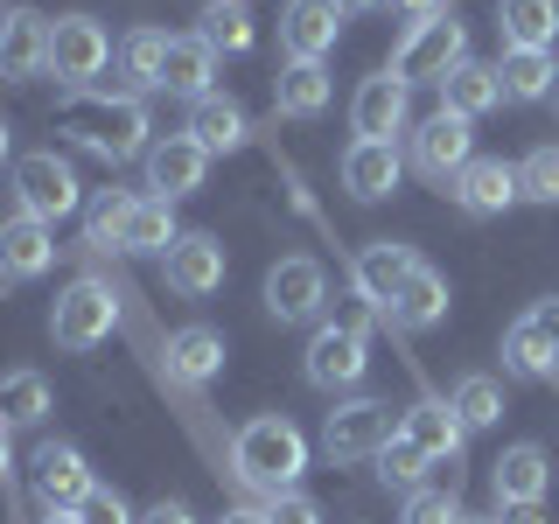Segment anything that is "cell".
I'll list each match as a JSON object with an SVG mask.
<instances>
[{
	"label": "cell",
	"mask_w": 559,
	"mask_h": 524,
	"mask_svg": "<svg viewBox=\"0 0 559 524\" xmlns=\"http://www.w3.org/2000/svg\"><path fill=\"white\" fill-rule=\"evenodd\" d=\"M57 127L78 140L84 154H98V162H147L154 147V127H147V105H140L133 92H70L57 105Z\"/></svg>",
	"instance_id": "obj_1"
},
{
	"label": "cell",
	"mask_w": 559,
	"mask_h": 524,
	"mask_svg": "<svg viewBox=\"0 0 559 524\" xmlns=\"http://www.w3.org/2000/svg\"><path fill=\"white\" fill-rule=\"evenodd\" d=\"M301 468H308V441H301L294 419L259 413V419H245V427L231 433V476L245 489H259V497L294 489V483H301Z\"/></svg>",
	"instance_id": "obj_2"
},
{
	"label": "cell",
	"mask_w": 559,
	"mask_h": 524,
	"mask_svg": "<svg viewBox=\"0 0 559 524\" xmlns=\"http://www.w3.org/2000/svg\"><path fill=\"white\" fill-rule=\"evenodd\" d=\"M112 329H119V294L105 287L98 273H78V279L57 294V308H49V336H57L63 357H84V349H98Z\"/></svg>",
	"instance_id": "obj_3"
},
{
	"label": "cell",
	"mask_w": 559,
	"mask_h": 524,
	"mask_svg": "<svg viewBox=\"0 0 559 524\" xmlns=\"http://www.w3.org/2000/svg\"><path fill=\"white\" fill-rule=\"evenodd\" d=\"M14 210H22V217H43V224L78 217V210H84V182H78V168H70L57 147L22 154V162H14Z\"/></svg>",
	"instance_id": "obj_4"
},
{
	"label": "cell",
	"mask_w": 559,
	"mask_h": 524,
	"mask_svg": "<svg viewBox=\"0 0 559 524\" xmlns=\"http://www.w3.org/2000/svg\"><path fill=\"white\" fill-rule=\"evenodd\" d=\"M468 63V28L454 14H433V22H413L392 49V78L399 84H441L448 70Z\"/></svg>",
	"instance_id": "obj_5"
},
{
	"label": "cell",
	"mask_w": 559,
	"mask_h": 524,
	"mask_svg": "<svg viewBox=\"0 0 559 524\" xmlns=\"http://www.w3.org/2000/svg\"><path fill=\"white\" fill-rule=\"evenodd\" d=\"M112 63V35H105L92 14H57L49 22V78L70 84V92H92V78Z\"/></svg>",
	"instance_id": "obj_6"
},
{
	"label": "cell",
	"mask_w": 559,
	"mask_h": 524,
	"mask_svg": "<svg viewBox=\"0 0 559 524\" xmlns=\"http://www.w3.org/2000/svg\"><path fill=\"white\" fill-rule=\"evenodd\" d=\"M399 433V419L384 398H343L336 413L322 419V454L329 462H378V448Z\"/></svg>",
	"instance_id": "obj_7"
},
{
	"label": "cell",
	"mask_w": 559,
	"mask_h": 524,
	"mask_svg": "<svg viewBox=\"0 0 559 524\" xmlns=\"http://www.w3.org/2000/svg\"><path fill=\"white\" fill-rule=\"evenodd\" d=\"M301 371H308L314 392H349V384H364V371H371V343H364L357 322H322L308 336Z\"/></svg>",
	"instance_id": "obj_8"
},
{
	"label": "cell",
	"mask_w": 559,
	"mask_h": 524,
	"mask_svg": "<svg viewBox=\"0 0 559 524\" xmlns=\"http://www.w3.org/2000/svg\"><path fill=\"white\" fill-rule=\"evenodd\" d=\"M468 162H476V133H468V119L433 112V119L413 127V168L427 175V182H454Z\"/></svg>",
	"instance_id": "obj_9"
},
{
	"label": "cell",
	"mask_w": 559,
	"mask_h": 524,
	"mask_svg": "<svg viewBox=\"0 0 559 524\" xmlns=\"http://www.w3.org/2000/svg\"><path fill=\"white\" fill-rule=\"evenodd\" d=\"M343 35V8L336 0H287L280 8V49L287 63H322Z\"/></svg>",
	"instance_id": "obj_10"
},
{
	"label": "cell",
	"mask_w": 559,
	"mask_h": 524,
	"mask_svg": "<svg viewBox=\"0 0 559 524\" xmlns=\"http://www.w3.org/2000/svg\"><path fill=\"white\" fill-rule=\"evenodd\" d=\"M0 78L8 84L49 78V14H35V8L0 14Z\"/></svg>",
	"instance_id": "obj_11"
},
{
	"label": "cell",
	"mask_w": 559,
	"mask_h": 524,
	"mask_svg": "<svg viewBox=\"0 0 559 524\" xmlns=\"http://www.w3.org/2000/svg\"><path fill=\"white\" fill-rule=\"evenodd\" d=\"M322 301H329V279H322L314 259L294 252V259H280V266L266 273V314L273 322H314Z\"/></svg>",
	"instance_id": "obj_12"
},
{
	"label": "cell",
	"mask_w": 559,
	"mask_h": 524,
	"mask_svg": "<svg viewBox=\"0 0 559 524\" xmlns=\"http://www.w3.org/2000/svg\"><path fill=\"white\" fill-rule=\"evenodd\" d=\"M406 112H413V84H399L392 70L364 78L357 98H349V127H357V140H392V133H406Z\"/></svg>",
	"instance_id": "obj_13"
},
{
	"label": "cell",
	"mask_w": 559,
	"mask_h": 524,
	"mask_svg": "<svg viewBox=\"0 0 559 524\" xmlns=\"http://www.w3.org/2000/svg\"><path fill=\"white\" fill-rule=\"evenodd\" d=\"M92 468H84V454L70 441H43L35 448V497H43V511H78L84 497H92Z\"/></svg>",
	"instance_id": "obj_14"
},
{
	"label": "cell",
	"mask_w": 559,
	"mask_h": 524,
	"mask_svg": "<svg viewBox=\"0 0 559 524\" xmlns=\"http://www.w3.org/2000/svg\"><path fill=\"white\" fill-rule=\"evenodd\" d=\"M203 175H210V154H203L189 133H168V140H154V147H147V189H154L162 203L197 196Z\"/></svg>",
	"instance_id": "obj_15"
},
{
	"label": "cell",
	"mask_w": 559,
	"mask_h": 524,
	"mask_svg": "<svg viewBox=\"0 0 559 524\" xmlns=\"http://www.w3.org/2000/svg\"><path fill=\"white\" fill-rule=\"evenodd\" d=\"M49 266H57V224L14 210L0 224V279H43Z\"/></svg>",
	"instance_id": "obj_16"
},
{
	"label": "cell",
	"mask_w": 559,
	"mask_h": 524,
	"mask_svg": "<svg viewBox=\"0 0 559 524\" xmlns=\"http://www.w3.org/2000/svg\"><path fill=\"white\" fill-rule=\"evenodd\" d=\"M413 266H419L413 245H392V238L364 245L357 266H349V279H357V301H371L378 314H392V301H399V287H406V273H413Z\"/></svg>",
	"instance_id": "obj_17"
},
{
	"label": "cell",
	"mask_w": 559,
	"mask_h": 524,
	"mask_svg": "<svg viewBox=\"0 0 559 524\" xmlns=\"http://www.w3.org/2000/svg\"><path fill=\"white\" fill-rule=\"evenodd\" d=\"M168 287L182 294V301H203V294L224 287V245L210 231H182L168 245Z\"/></svg>",
	"instance_id": "obj_18"
},
{
	"label": "cell",
	"mask_w": 559,
	"mask_h": 524,
	"mask_svg": "<svg viewBox=\"0 0 559 524\" xmlns=\"http://www.w3.org/2000/svg\"><path fill=\"white\" fill-rule=\"evenodd\" d=\"M399 175H406V154L392 147V140H349L343 154V189L357 203H384L399 189Z\"/></svg>",
	"instance_id": "obj_19"
},
{
	"label": "cell",
	"mask_w": 559,
	"mask_h": 524,
	"mask_svg": "<svg viewBox=\"0 0 559 524\" xmlns=\"http://www.w3.org/2000/svg\"><path fill=\"white\" fill-rule=\"evenodd\" d=\"M399 433H406V441L427 454V462H462V441H468L462 413H454L448 398H419V406H406Z\"/></svg>",
	"instance_id": "obj_20"
},
{
	"label": "cell",
	"mask_w": 559,
	"mask_h": 524,
	"mask_svg": "<svg viewBox=\"0 0 559 524\" xmlns=\"http://www.w3.org/2000/svg\"><path fill=\"white\" fill-rule=\"evenodd\" d=\"M448 196L468 210V217H503V210L518 203V168H503V162H468L462 175L448 182Z\"/></svg>",
	"instance_id": "obj_21"
},
{
	"label": "cell",
	"mask_w": 559,
	"mask_h": 524,
	"mask_svg": "<svg viewBox=\"0 0 559 524\" xmlns=\"http://www.w3.org/2000/svg\"><path fill=\"white\" fill-rule=\"evenodd\" d=\"M182 133L197 140L203 154H238L245 140H252V119H245V105H238V98L210 92V98L189 105V127H182Z\"/></svg>",
	"instance_id": "obj_22"
},
{
	"label": "cell",
	"mask_w": 559,
	"mask_h": 524,
	"mask_svg": "<svg viewBox=\"0 0 559 524\" xmlns=\"http://www.w3.org/2000/svg\"><path fill=\"white\" fill-rule=\"evenodd\" d=\"M546 483H552V468H546V448H538V441H511V448L497 454V468H489L497 503H538V497H546Z\"/></svg>",
	"instance_id": "obj_23"
},
{
	"label": "cell",
	"mask_w": 559,
	"mask_h": 524,
	"mask_svg": "<svg viewBox=\"0 0 559 524\" xmlns=\"http://www.w3.org/2000/svg\"><path fill=\"white\" fill-rule=\"evenodd\" d=\"M210 78H217V49L203 35H168V57H162V92L175 98H210Z\"/></svg>",
	"instance_id": "obj_24"
},
{
	"label": "cell",
	"mask_w": 559,
	"mask_h": 524,
	"mask_svg": "<svg viewBox=\"0 0 559 524\" xmlns=\"http://www.w3.org/2000/svg\"><path fill=\"white\" fill-rule=\"evenodd\" d=\"M503 371L511 378H559V343H552V329L538 322L532 308L503 329Z\"/></svg>",
	"instance_id": "obj_25"
},
{
	"label": "cell",
	"mask_w": 559,
	"mask_h": 524,
	"mask_svg": "<svg viewBox=\"0 0 559 524\" xmlns=\"http://www.w3.org/2000/svg\"><path fill=\"white\" fill-rule=\"evenodd\" d=\"M497 105H503L497 63H462V70L441 78V112H454V119H483V112H497Z\"/></svg>",
	"instance_id": "obj_26"
},
{
	"label": "cell",
	"mask_w": 559,
	"mask_h": 524,
	"mask_svg": "<svg viewBox=\"0 0 559 524\" xmlns=\"http://www.w3.org/2000/svg\"><path fill=\"white\" fill-rule=\"evenodd\" d=\"M329 92H336V84H329L322 63H287L273 78V112L280 119H322L329 112Z\"/></svg>",
	"instance_id": "obj_27"
},
{
	"label": "cell",
	"mask_w": 559,
	"mask_h": 524,
	"mask_svg": "<svg viewBox=\"0 0 559 524\" xmlns=\"http://www.w3.org/2000/svg\"><path fill=\"white\" fill-rule=\"evenodd\" d=\"M497 78H503V98H511V105H538V98H552V92H559V63H552V49H503Z\"/></svg>",
	"instance_id": "obj_28"
},
{
	"label": "cell",
	"mask_w": 559,
	"mask_h": 524,
	"mask_svg": "<svg viewBox=\"0 0 559 524\" xmlns=\"http://www.w3.org/2000/svg\"><path fill=\"white\" fill-rule=\"evenodd\" d=\"M384 322H392V329H433V322H448V279L433 273V266H413Z\"/></svg>",
	"instance_id": "obj_29"
},
{
	"label": "cell",
	"mask_w": 559,
	"mask_h": 524,
	"mask_svg": "<svg viewBox=\"0 0 559 524\" xmlns=\"http://www.w3.org/2000/svg\"><path fill=\"white\" fill-rule=\"evenodd\" d=\"M168 371L182 378V384H210V378L224 371V336H217V329H203V322L175 329V336H168Z\"/></svg>",
	"instance_id": "obj_30"
},
{
	"label": "cell",
	"mask_w": 559,
	"mask_h": 524,
	"mask_svg": "<svg viewBox=\"0 0 559 524\" xmlns=\"http://www.w3.org/2000/svg\"><path fill=\"white\" fill-rule=\"evenodd\" d=\"M497 35H503V49H552L559 0H503V8H497Z\"/></svg>",
	"instance_id": "obj_31"
},
{
	"label": "cell",
	"mask_w": 559,
	"mask_h": 524,
	"mask_svg": "<svg viewBox=\"0 0 559 524\" xmlns=\"http://www.w3.org/2000/svg\"><path fill=\"white\" fill-rule=\"evenodd\" d=\"M182 238L175 231V217H168V203L162 196H133V210H127V224H119V252H168V245Z\"/></svg>",
	"instance_id": "obj_32"
},
{
	"label": "cell",
	"mask_w": 559,
	"mask_h": 524,
	"mask_svg": "<svg viewBox=\"0 0 559 524\" xmlns=\"http://www.w3.org/2000/svg\"><path fill=\"white\" fill-rule=\"evenodd\" d=\"M49 419V378L43 371H8L0 378V427H43Z\"/></svg>",
	"instance_id": "obj_33"
},
{
	"label": "cell",
	"mask_w": 559,
	"mask_h": 524,
	"mask_svg": "<svg viewBox=\"0 0 559 524\" xmlns=\"http://www.w3.org/2000/svg\"><path fill=\"white\" fill-rule=\"evenodd\" d=\"M162 57H168V35L162 28H133L127 43H119V78L140 92H162Z\"/></svg>",
	"instance_id": "obj_34"
},
{
	"label": "cell",
	"mask_w": 559,
	"mask_h": 524,
	"mask_svg": "<svg viewBox=\"0 0 559 524\" xmlns=\"http://www.w3.org/2000/svg\"><path fill=\"white\" fill-rule=\"evenodd\" d=\"M203 43L210 49H224V57H238V49H252V8H245V0H210V8H203Z\"/></svg>",
	"instance_id": "obj_35"
},
{
	"label": "cell",
	"mask_w": 559,
	"mask_h": 524,
	"mask_svg": "<svg viewBox=\"0 0 559 524\" xmlns=\"http://www.w3.org/2000/svg\"><path fill=\"white\" fill-rule=\"evenodd\" d=\"M448 406L462 413V427H468V433H476V427H497V419H503V384L489 378V371H468L462 384H454Z\"/></svg>",
	"instance_id": "obj_36"
},
{
	"label": "cell",
	"mask_w": 559,
	"mask_h": 524,
	"mask_svg": "<svg viewBox=\"0 0 559 524\" xmlns=\"http://www.w3.org/2000/svg\"><path fill=\"white\" fill-rule=\"evenodd\" d=\"M127 210H133L127 189H98V196L84 203V245H92V252H119V224H127Z\"/></svg>",
	"instance_id": "obj_37"
},
{
	"label": "cell",
	"mask_w": 559,
	"mask_h": 524,
	"mask_svg": "<svg viewBox=\"0 0 559 524\" xmlns=\"http://www.w3.org/2000/svg\"><path fill=\"white\" fill-rule=\"evenodd\" d=\"M427 468H433V462H427V454H419V448L406 441V433H392V441L378 448V483H384V489H399V497H413Z\"/></svg>",
	"instance_id": "obj_38"
},
{
	"label": "cell",
	"mask_w": 559,
	"mask_h": 524,
	"mask_svg": "<svg viewBox=\"0 0 559 524\" xmlns=\"http://www.w3.org/2000/svg\"><path fill=\"white\" fill-rule=\"evenodd\" d=\"M518 196L524 203H559V147H532L518 162Z\"/></svg>",
	"instance_id": "obj_39"
},
{
	"label": "cell",
	"mask_w": 559,
	"mask_h": 524,
	"mask_svg": "<svg viewBox=\"0 0 559 524\" xmlns=\"http://www.w3.org/2000/svg\"><path fill=\"white\" fill-rule=\"evenodd\" d=\"M399 524H462L454 483H441V489H413V497H406V517H399Z\"/></svg>",
	"instance_id": "obj_40"
},
{
	"label": "cell",
	"mask_w": 559,
	"mask_h": 524,
	"mask_svg": "<svg viewBox=\"0 0 559 524\" xmlns=\"http://www.w3.org/2000/svg\"><path fill=\"white\" fill-rule=\"evenodd\" d=\"M266 524H322V503L301 489H280V497H266Z\"/></svg>",
	"instance_id": "obj_41"
},
{
	"label": "cell",
	"mask_w": 559,
	"mask_h": 524,
	"mask_svg": "<svg viewBox=\"0 0 559 524\" xmlns=\"http://www.w3.org/2000/svg\"><path fill=\"white\" fill-rule=\"evenodd\" d=\"M78 517H84V524H140V517L127 511V497H119V489H105V483L78 503Z\"/></svg>",
	"instance_id": "obj_42"
},
{
	"label": "cell",
	"mask_w": 559,
	"mask_h": 524,
	"mask_svg": "<svg viewBox=\"0 0 559 524\" xmlns=\"http://www.w3.org/2000/svg\"><path fill=\"white\" fill-rule=\"evenodd\" d=\"M392 14H406V28L413 22H433V14H448V0H384Z\"/></svg>",
	"instance_id": "obj_43"
},
{
	"label": "cell",
	"mask_w": 559,
	"mask_h": 524,
	"mask_svg": "<svg viewBox=\"0 0 559 524\" xmlns=\"http://www.w3.org/2000/svg\"><path fill=\"white\" fill-rule=\"evenodd\" d=\"M140 524H197V517H189V503L162 497V503H154V511H140Z\"/></svg>",
	"instance_id": "obj_44"
},
{
	"label": "cell",
	"mask_w": 559,
	"mask_h": 524,
	"mask_svg": "<svg viewBox=\"0 0 559 524\" xmlns=\"http://www.w3.org/2000/svg\"><path fill=\"white\" fill-rule=\"evenodd\" d=\"M497 524H546L538 503H497Z\"/></svg>",
	"instance_id": "obj_45"
},
{
	"label": "cell",
	"mask_w": 559,
	"mask_h": 524,
	"mask_svg": "<svg viewBox=\"0 0 559 524\" xmlns=\"http://www.w3.org/2000/svg\"><path fill=\"white\" fill-rule=\"evenodd\" d=\"M217 524H266V511H224Z\"/></svg>",
	"instance_id": "obj_46"
},
{
	"label": "cell",
	"mask_w": 559,
	"mask_h": 524,
	"mask_svg": "<svg viewBox=\"0 0 559 524\" xmlns=\"http://www.w3.org/2000/svg\"><path fill=\"white\" fill-rule=\"evenodd\" d=\"M343 14H371V8H384V0H336Z\"/></svg>",
	"instance_id": "obj_47"
},
{
	"label": "cell",
	"mask_w": 559,
	"mask_h": 524,
	"mask_svg": "<svg viewBox=\"0 0 559 524\" xmlns=\"http://www.w3.org/2000/svg\"><path fill=\"white\" fill-rule=\"evenodd\" d=\"M8 468H14V454H8V427H0V483H8Z\"/></svg>",
	"instance_id": "obj_48"
},
{
	"label": "cell",
	"mask_w": 559,
	"mask_h": 524,
	"mask_svg": "<svg viewBox=\"0 0 559 524\" xmlns=\"http://www.w3.org/2000/svg\"><path fill=\"white\" fill-rule=\"evenodd\" d=\"M8 154H14V133H8V119H0V168H8Z\"/></svg>",
	"instance_id": "obj_49"
},
{
	"label": "cell",
	"mask_w": 559,
	"mask_h": 524,
	"mask_svg": "<svg viewBox=\"0 0 559 524\" xmlns=\"http://www.w3.org/2000/svg\"><path fill=\"white\" fill-rule=\"evenodd\" d=\"M43 524H84L78 511H43Z\"/></svg>",
	"instance_id": "obj_50"
},
{
	"label": "cell",
	"mask_w": 559,
	"mask_h": 524,
	"mask_svg": "<svg viewBox=\"0 0 559 524\" xmlns=\"http://www.w3.org/2000/svg\"><path fill=\"white\" fill-rule=\"evenodd\" d=\"M462 524H489V517H462Z\"/></svg>",
	"instance_id": "obj_51"
},
{
	"label": "cell",
	"mask_w": 559,
	"mask_h": 524,
	"mask_svg": "<svg viewBox=\"0 0 559 524\" xmlns=\"http://www.w3.org/2000/svg\"><path fill=\"white\" fill-rule=\"evenodd\" d=\"M552 98H559V92H552Z\"/></svg>",
	"instance_id": "obj_52"
}]
</instances>
